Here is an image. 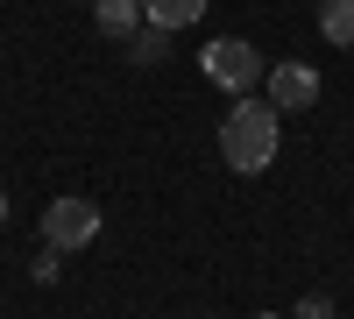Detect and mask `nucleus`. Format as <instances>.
<instances>
[{
  "instance_id": "nucleus-1",
  "label": "nucleus",
  "mask_w": 354,
  "mask_h": 319,
  "mask_svg": "<svg viewBox=\"0 0 354 319\" xmlns=\"http://www.w3.org/2000/svg\"><path fill=\"white\" fill-rule=\"evenodd\" d=\"M277 142H283V113L270 100H234L227 107V121H220V156L241 170V178H255V170H270L277 163Z\"/></svg>"
},
{
  "instance_id": "nucleus-2",
  "label": "nucleus",
  "mask_w": 354,
  "mask_h": 319,
  "mask_svg": "<svg viewBox=\"0 0 354 319\" xmlns=\"http://www.w3.org/2000/svg\"><path fill=\"white\" fill-rule=\"evenodd\" d=\"M205 78H213L220 93L248 100L255 85L270 78V64H262V50H255V43H241V36H220V43H205Z\"/></svg>"
},
{
  "instance_id": "nucleus-3",
  "label": "nucleus",
  "mask_w": 354,
  "mask_h": 319,
  "mask_svg": "<svg viewBox=\"0 0 354 319\" xmlns=\"http://www.w3.org/2000/svg\"><path fill=\"white\" fill-rule=\"evenodd\" d=\"M100 241V206L93 199H50L43 206V248L71 255V248H93Z\"/></svg>"
},
{
  "instance_id": "nucleus-4",
  "label": "nucleus",
  "mask_w": 354,
  "mask_h": 319,
  "mask_svg": "<svg viewBox=\"0 0 354 319\" xmlns=\"http://www.w3.org/2000/svg\"><path fill=\"white\" fill-rule=\"evenodd\" d=\"M262 100H270L277 113H305V107H319V71L312 64H270V78H262Z\"/></svg>"
},
{
  "instance_id": "nucleus-5",
  "label": "nucleus",
  "mask_w": 354,
  "mask_h": 319,
  "mask_svg": "<svg viewBox=\"0 0 354 319\" xmlns=\"http://www.w3.org/2000/svg\"><path fill=\"white\" fill-rule=\"evenodd\" d=\"M93 21H100V36L128 43L135 28H142V0H93Z\"/></svg>"
},
{
  "instance_id": "nucleus-6",
  "label": "nucleus",
  "mask_w": 354,
  "mask_h": 319,
  "mask_svg": "<svg viewBox=\"0 0 354 319\" xmlns=\"http://www.w3.org/2000/svg\"><path fill=\"white\" fill-rule=\"evenodd\" d=\"M205 15V0H142V21H149V28H170V36H177V28H192Z\"/></svg>"
},
{
  "instance_id": "nucleus-7",
  "label": "nucleus",
  "mask_w": 354,
  "mask_h": 319,
  "mask_svg": "<svg viewBox=\"0 0 354 319\" xmlns=\"http://www.w3.org/2000/svg\"><path fill=\"white\" fill-rule=\"evenodd\" d=\"M319 36L333 50H354V0H319Z\"/></svg>"
},
{
  "instance_id": "nucleus-8",
  "label": "nucleus",
  "mask_w": 354,
  "mask_h": 319,
  "mask_svg": "<svg viewBox=\"0 0 354 319\" xmlns=\"http://www.w3.org/2000/svg\"><path fill=\"white\" fill-rule=\"evenodd\" d=\"M128 57H135V64H163V57H170V28H149V21H142L135 36H128Z\"/></svg>"
},
{
  "instance_id": "nucleus-9",
  "label": "nucleus",
  "mask_w": 354,
  "mask_h": 319,
  "mask_svg": "<svg viewBox=\"0 0 354 319\" xmlns=\"http://www.w3.org/2000/svg\"><path fill=\"white\" fill-rule=\"evenodd\" d=\"M57 270H64V255H57V248H43L36 263H28V277H36V284H57Z\"/></svg>"
},
{
  "instance_id": "nucleus-10",
  "label": "nucleus",
  "mask_w": 354,
  "mask_h": 319,
  "mask_svg": "<svg viewBox=\"0 0 354 319\" xmlns=\"http://www.w3.org/2000/svg\"><path fill=\"white\" fill-rule=\"evenodd\" d=\"M298 319H333V298H326V291H305V298H298Z\"/></svg>"
},
{
  "instance_id": "nucleus-11",
  "label": "nucleus",
  "mask_w": 354,
  "mask_h": 319,
  "mask_svg": "<svg viewBox=\"0 0 354 319\" xmlns=\"http://www.w3.org/2000/svg\"><path fill=\"white\" fill-rule=\"evenodd\" d=\"M0 227H8V192H0Z\"/></svg>"
},
{
  "instance_id": "nucleus-12",
  "label": "nucleus",
  "mask_w": 354,
  "mask_h": 319,
  "mask_svg": "<svg viewBox=\"0 0 354 319\" xmlns=\"http://www.w3.org/2000/svg\"><path fill=\"white\" fill-rule=\"evenodd\" d=\"M255 319H283V312H255Z\"/></svg>"
}]
</instances>
